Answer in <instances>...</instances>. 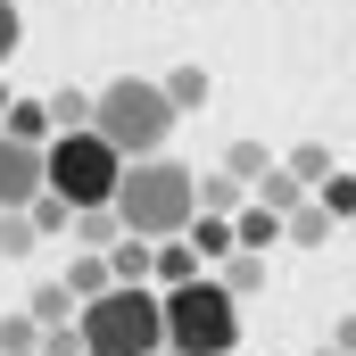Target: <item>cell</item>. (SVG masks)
<instances>
[{
  "label": "cell",
  "instance_id": "cell-20",
  "mask_svg": "<svg viewBox=\"0 0 356 356\" xmlns=\"http://www.w3.org/2000/svg\"><path fill=\"white\" fill-rule=\"evenodd\" d=\"M0 133H17V141H50V116H42V99H8V116H0Z\"/></svg>",
  "mask_w": 356,
  "mask_h": 356
},
{
  "label": "cell",
  "instance_id": "cell-4",
  "mask_svg": "<svg viewBox=\"0 0 356 356\" xmlns=\"http://www.w3.org/2000/svg\"><path fill=\"white\" fill-rule=\"evenodd\" d=\"M75 340H83V356H149V348H166L158 290L149 282H108L99 298L75 307Z\"/></svg>",
  "mask_w": 356,
  "mask_h": 356
},
{
  "label": "cell",
  "instance_id": "cell-3",
  "mask_svg": "<svg viewBox=\"0 0 356 356\" xmlns=\"http://www.w3.org/2000/svg\"><path fill=\"white\" fill-rule=\"evenodd\" d=\"M175 99L158 91V75H116L108 91H91V133L116 149V158H158L175 141Z\"/></svg>",
  "mask_w": 356,
  "mask_h": 356
},
{
  "label": "cell",
  "instance_id": "cell-24",
  "mask_svg": "<svg viewBox=\"0 0 356 356\" xmlns=\"http://www.w3.org/2000/svg\"><path fill=\"white\" fill-rule=\"evenodd\" d=\"M25 315H33V323H75V290H67V282H42Z\"/></svg>",
  "mask_w": 356,
  "mask_h": 356
},
{
  "label": "cell",
  "instance_id": "cell-26",
  "mask_svg": "<svg viewBox=\"0 0 356 356\" xmlns=\"http://www.w3.org/2000/svg\"><path fill=\"white\" fill-rule=\"evenodd\" d=\"M33 340H42L33 315H0V356H33Z\"/></svg>",
  "mask_w": 356,
  "mask_h": 356
},
{
  "label": "cell",
  "instance_id": "cell-27",
  "mask_svg": "<svg viewBox=\"0 0 356 356\" xmlns=\"http://www.w3.org/2000/svg\"><path fill=\"white\" fill-rule=\"evenodd\" d=\"M17 50H25V8H17V0H0V67H8Z\"/></svg>",
  "mask_w": 356,
  "mask_h": 356
},
{
  "label": "cell",
  "instance_id": "cell-15",
  "mask_svg": "<svg viewBox=\"0 0 356 356\" xmlns=\"http://www.w3.org/2000/svg\"><path fill=\"white\" fill-rule=\"evenodd\" d=\"M191 199H199L207 216H232V207L249 199V182H232V175H191Z\"/></svg>",
  "mask_w": 356,
  "mask_h": 356
},
{
  "label": "cell",
  "instance_id": "cell-29",
  "mask_svg": "<svg viewBox=\"0 0 356 356\" xmlns=\"http://www.w3.org/2000/svg\"><path fill=\"white\" fill-rule=\"evenodd\" d=\"M332 348H340V356H356V315H340V323H332Z\"/></svg>",
  "mask_w": 356,
  "mask_h": 356
},
{
  "label": "cell",
  "instance_id": "cell-7",
  "mask_svg": "<svg viewBox=\"0 0 356 356\" xmlns=\"http://www.w3.org/2000/svg\"><path fill=\"white\" fill-rule=\"evenodd\" d=\"M273 241H282V216L257 207V199H241V207H232V249H257V257H266Z\"/></svg>",
  "mask_w": 356,
  "mask_h": 356
},
{
  "label": "cell",
  "instance_id": "cell-2",
  "mask_svg": "<svg viewBox=\"0 0 356 356\" xmlns=\"http://www.w3.org/2000/svg\"><path fill=\"white\" fill-rule=\"evenodd\" d=\"M158 332L175 356H232L241 348V298L216 273H191L175 290H158Z\"/></svg>",
  "mask_w": 356,
  "mask_h": 356
},
{
  "label": "cell",
  "instance_id": "cell-13",
  "mask_svg": "<svg viewBox=\"0 0 356 356\" xmlns=\"http://www.w3.org/2000/svg\"><path fill=\"white\" fill-rule=\"evenodd\" d=\"M307 199H315V207H323V216H332V224H348V216H356V175H348V166H332V175L315 182V191H307Z\"/></svg>",
  "mask_w": 356,
  "mask_h": 356
},
{
  "label": "cell",
  "instance_id": "cell-10",
  "mask_svg": "<svg viewBox=\"0 0 356 356\" xmlns=\"http://www.w3.org/2000/svg\"><path fill=\"white\" fill-rule=\"evenodd\" d=\"M182 241L216 266V257H232V216H207V207H191V224H182Z\"/></svg>",
  "mask_w": 356,
  "mask_h": 356
},
{
  "label": "cell",
  "instance_id": "cell-14",
  "mask_svg": "<svg viewBox=\"0 0 356 356\" xmlns=\"http://www.w3.org/2000/svg\"><path fill=\"white\" fill-rule=\"evenodd\" d=\"M108 282H116V273H108V257H99V249H75V257H67V290H75V307H83V298H99Z\"/></svg>",
  "mask_w": 356,
  "mask_h": 356
},
{
  "label": "cell",
  "instance_id": "cell-33",
  "mask_svg": "<svg viewBox=\"0 0 356 356\" xmlns=\"http://www.w3.org/2000/svg\"><path fill=\"white\" fill-rule=\"evenodd\" d=\"M348 232H356V216H348Z\"/></svg>",
  "mask_w": 356,
  "mask_h": 356
},
{
  "label": "cell",
  "instance_id": "cell-19",
  "mask_svg": "<svg viewBox=\"0 0 356 356\" xmlns=\"http://www.w3.org/2000/svg\"><path fill=\"white\" fill-rule=\"evenodd\" d=\"M42 116H50V133H75V124H91V91H50V99H42Z\"/></svg>",
  "mask_w": 356,
  "mask_h": 356
},
{
  "label": "cell",
  "instance_id": "cell-21",
  "mask_svg": "<svg viewBox=\"0 0 356 356\" xmlns=\"http://www.w3.org/2000/svg\"><path fill=\"white\" fill-rule=\"evenodd\" d=\"M33 249H42V232L25 224V207H0V257L17 266V257H33Z\"/></svg>",
  "mask_w": 356,
  "mask_h": 356
},
{
  "label": "cell",
  "instance_id": "cell-17",
  "mask_svg": "<svg viewBox=\"0 0 356 356\" xmlns=\"http://www.w3.org/2000/svg\"><path fill=\"white\" fill-rule=\"evenodd\" d=\"M158 91L175 99V116H191V108H207V67H175V75H158Z\"/></svg>",
  "mask_w": 356,
  "mask_h": 356
},
{
  "label": "cell",
  "instance_id": "cell-23",
  "mask_svg": "<svg viewBox=\"0 0 356 356\" xmlns=\"http://www.w3.org/2000/svg\"><path fill=\"white\" fill-rule=\"evenodd\" d=\"M67 232H75L83 249H108V241H116L124 224H116V207H75V224H67Z\"/></svg>",
  "mask_w": 356,
  "mask_h": 356
},
{
  "label": "cell",
  "instance_id": "cell-1",
  "mask_svg": "<svg viewBox=\"0 0 356 356\" xmlns=\"http://www.w3.org/2000/svg\"><path fill=\"white\" fill-rule=\"evenodd\" d=\"M108 207H116V224L133 232V241H175L182 224H191V166H175L166 149L158 158H124V175L108 191Z\"/></svg>",
  "mask_w": 356,
  "mask_h": 356
},
{
  "label": "cell",
  "instance_id": "cell-18",
  "mask_svg": "<svg viewBox=\"0 0 356 356\" xmlns=\"http://www.w3.org/2000/svg\"><path fill=\"white\" fill-rule=\"evenodd\" d=\"M25 224H33V232H42V241H58V232H67V224H75V207H67V199H58V191H33V199H25Z\"/></svg>",
  "mask_w": 356,
  "mask_h": 356
},
{
  "label": "cell",
  "instance_id": "cell-8",
  "mask_svg": "<svg viewBox=\"0 0 356 356\" xmlns=\"http://www.w3.org/2000/svg\"><path fill=\"white\" fill-rule=\"evenodd\" d=\"M149 273H158V290H175V282H191V273H207L199 266V249H191V241H149Z\"/></svg>",
  "mask_w": 356,
  "mask_h": 356
},
{
  "label": "cell",
  "instance_id": "cell-5",
  "mask_svg": "<svg viewBox=\"0 0 356 356\" xmlns=\"http://www.w3.org/2000/svg\"><path fill=\"white\" fill-rule=\"evenodd\" d=\"M116 175H124V158H116V149H108L91 124H75V133H50V141H42V191H58L67 207H108Z\"/></svg>",
  "mask_w": 356,
  "mask_h": 356
},
{
  "label": "cell",
  "instance_id": "cell-31",
  "mask_svg": "<svg viewBox=\"0 0 356 356\" xmlns=\"http://www.w3.org/2000/svg\"><path fill=\"white\" fill-rule=\"evenodd\" d=\"M315 356H340V348H315Z\"/></svg>",
  "mask_w": 356,
  "mask_h": 356
},
{
  "label": "cell",
  "instance_id": "cell-6",
  "mask_svg": "<svg viewBox=\"0 0 356 356\" xmlns=\"http://www.w3.org/2000/svg\"><path fill=\"white\" fill-rule=\"evenodd\" d=\"M33 191H42V149L17 141V133H0V207H25Z\"/></svg>",
  "mask_w": 356,
  "mask_h": 356
},
{
  "label": "cell",
  "instance_id": "cell-11",
  "mask_svg": "<svg viewBox=\"0 0 356 356\" xmlns=\"http://www.w3.org/2000/svg\"><path fill=\"white\" fill-rule=\"evenodd\" d=\"M216 282H224L232 298H257V290H266V282H273V266H266V257H257V249H232V257H224V273H216Z\"/></svg>",
  "mask_w": 356,
  "mask_h": 356
},
{
  "label": "cell",
  "instance_id": "cell-12",
  "mask_svg": "<svg viewBox=\"0 0 356 356\" xmlns=\"http://www.w3.org/2000/svg\"><path fill=\"white\" fill-rule=\"evenodd\" d=\"M249 199H257V207H273V216H290V207L307 199V182L290 175V166H266V175L249 182Z\"/></svg>",
  "mask_w": 356,
  "mask_h": 356
},
{
  "label": "cell",
  "instance_id": "cell-22",
  "mask_svg": "<svg viewBox=\"0 0 356 356\" xmlns=\"http://www.w3.org/2000/svg\"><path fill=\"white\" fill-rule=\"evenodd\" d=\"M282 166H290V175L307 182V191H315V182L332 175V166H340V158H332V141H298V149H290V158H282Z\"/></svg>",
  "mask_w": 356,
  "mask_h": 356
},
{
  "label": "cell",
  "instance_id": "cell-28",
  "mask_svg": "<svg viewBox=\"0 0 356 356\" xmlns=\"http://www.w3.org/2000/svg\"><path fill=\"white\" fill-rule=\"evenodd\" d=\"M33 356H83V340H75V323H42V340H33Z\"/></svg>",
  "mask_w": 356,
  "mask_h": 356
},
{
  "label": "cell",
  "instance_id": "cell-16",
  "mask_svg": "<svg viewBox=\"0 0 356 356\" xmlns=\"http://www.w3.org/2000/svg\"><path fill=\"white\" fill-rule=\"evenodd\" d=\"M99 257H108V273H116V282H149V241H133V232H116Z\"/></svg>",
  "mask_w": 356,
  "mask_h": 356
},
{
  "label": "cell",
  "instance_id": "cell-9",
  "mask_svg": "<svg viewBox=\"0 0 356 356\" xmlns=\"http://www.w3.org/2000/svg\"><path fill=\"white\" fill-rule=\"evenodd\" d=\"M332 232H340V224H332V216H323V207H315V199H298V207H290V216H282V241H290V249H323V241H332Z\"/></svg>",
  "mask_w": 356,
  "mask_h": 356
},
{
  "label": "cell",
  "instance_id": "cell-25",
  "mask_svg": "<svg viewBox=\"0 0 356 356\" xmlns=\"http://www.w3.org/2000/svg\"><path fill=\"white\" fill-rule=\"evenodd\" d=\"M266 166H273V149H266V141H232V149H224V175H232V182H257Z\"/></svg>",
  "mask_w": 356,
  "mask_h": 356
},
{
  "label": "cell",
  "instance_id": "cell-32",
  "mask_svg": "<svg viewBox=\"0 0 356 356\" xmlns=\"http://www.w3.org/2000/svg\"><path fill=\"white\" fill-rule=\"evenodd\" d=\"M149 356H175V348H149Z\"/></svg>",
  "mask_w": 356,
  "mask_h": 356
},
{
  "label": "cell",
  "instance_id": "cell-30",
  "mask_svg": "<svg viewBox=\"0 0 356 356\" xmlns=\"http://www.w3.org/2000/svg\"><path fill=\"white\" fill-rule=\"evenodd\" d=\"M8 99H17V91H8V83H0V116H8Z\"/></svg>",
  "mask_w": 356,
  "mask_h": 356
}]
</instances>
